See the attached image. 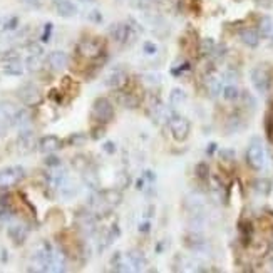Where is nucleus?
Returning <instances> with one entry per match:
<instances>
[{
	"mask_svg": "<svg viewBox=\"0 0 273 273\" xmlns=\"http://www.w3.org/2000/svg\"><path fill=\"white\" fill-rule=\"evenodd\" d=\"M251 237H253V226L251 223H245L241 221L240 223V238L243 241L245 245H248L251 241Z\"/></svg>",
	"mask_w": 273,
	"mask_h": 273,
	"instance_id": "nucleus-30",
	"label": "nucleus"
},
{
	"mask_svg": "<svg viewBox=\"0 0 273 273\" xmlns=\"http://www.w3.org/2000/svg\"><path fill=\"white\" fill-rule=\"evenodd\" d=\"M246 163L251 170L260 171L263 170V166L266 163V154H265V148L262 144V141L258 138L251 139L250 146L246 150Z\"/></svg>",
	"mask_w": 273,
	"mask_h": 273,
	"instance_id": "nucleus-3",
	"label": "nucleus"
},
{
	"mask_svg": "<svg viewBox=\"0 0 273 273\" xmlns=\"http://www.w3.org/2000/svg\"><path fill=\"white\" fill-rule=\"evenodd\" d=\"M26 66L30 72H37L42 69V55H37V54H30L27 60H26Z\"/></svg>",
	"mask_w": 273,
	"mask_h": 273,
	"instance_id": "nucleus-31",
	"label": "nucleus"
},
{
	"mask_svg": "<svg viewBox=\"0 0 273 273\" xmlns=\"http://www.w3.org/2000/svg\"><path fill=\"white\" fill-rule=\"evenodd\" d=\"M102 150L106 151L108 154H114V153H116V144H114L113 141H106V142L102 144Z\"/></svg>",
	"mask_w": 273,
	"mask_h": 273,
	"instance_id": "nucleus-45",
	"label": "nucleus"
},
{
	"mask_svg": "<svg viewBox=\"0 0 273 273\" xmlns=\"http://www.w3.org/2000/svg\"><path fill=\"white\" fill-rule=\"evenodd\" d=\"M151 229V223L150 221H142L141 225H139V232L141 233H148Z\"/></svg>",
	"mask_w": 273,
	"mask_h": 273,
	"instance_id": "nucleus-48",
	"label": "nucleus"
},
{
	"mask_svg": "<svg viewBox=\"0 0 273 273\" xmlns=\"http://www.w3.org/2000/svg\"><path fill=\"white\" fill-rule=\"evenodd\" d=\"M209 190H212V195L215 198L223 201V198H225V186L216 176H209Z\"/></svg>",
	"mask_w": 273,
	"mask_h": 273,
	"instance_id": "nucleus-27",
	"label": "nucleus"
},
{
	"mask_svg": "<svg viewBox=\"0 0 273 273\" xmlns=\"http://www.w3.org/2000/svg\"><path fill=\"white\" fill-rule=\"evenodd\" d=\"M80 2H94V0H80Z\"/></svg>",
	"mask_w": 273,
	"mask_h": 273,
	"instance_id": "nucleus-54",
	"label": "nucleus"
},
{
	"mask_svg": "<svg viewBox=\"0 0 273 273\" xmlns=\"http://www.w3.org/2000/svg\"><path fill=\"white\" fill-rule=\"evenodd\" d=\"M148 114H150L153 122L156 124H163L166 121H170V117L173 116L171 109H167V106L159 97H151L150 106H148Z\"/></svg>",
	"mask_w": 273,
	"mask_h": 273,
	"instance_id": "nucleus-8",
	"label": "nucleus"
},
{
	"mask_svg": "<svg viewBox=\"0 0 273 273\" xmlns=\"http://www.w3.org/2000/svg\"><path fill=\"white\" fill-rule=\"evenodd\" d=\"M144 178H146L150 183H154V181H156V175H154V173H153V171H150V170L144 171Z\"/></svg>",
	"mask_w": 273,
	"mask_h": 273,
	"instance_id": "nucleus-49",
	"label": "nucleus"
},
{
	"mask_svg": "<svg viewBox=\"0 0 273 273\" xmlns=\"http://www.w3.org/2000/svg\"><path fill=\"white\" fill-rule=\"evenodd\" d=\"M142 82L150 84V86H159L161 82H163V76L161 74H156V72H146L141 76Z\"/></svg>",
	"mask_w": 273,
	"mask_h": 273,
	"instance_id": "nucleus-36",
	"label": "nucleus"
},
{
	"mask_svg": "<svg viewBox=\"0 0 273 273\" xmlns=\"http://www.w3.org/2000/svg\"><path fill=\"white\" fill-rule=\"evenodd\" d=\"M126 260H128V263L131 265L133 271H142V270H146V266H148V258L144 255V251L138 250V248L129 250L126 253Z\"/></svg>",
	"mask_w": 273,
	"mask_h": 273,
	"instance_id": "nucleus-14",
	"label": "nucleus"
},
{
	"mask_svg": "<svg viewBox=\"0 0 273 273\" xmlns=\"http://www.w3.org/2000/svg\"><path fill=\"white\" fill-rule=\"evenodd\" d=\"M55 12L62 18H71L77 14V7L71 0H55Z\"/></svg>",
	"mask_w": 273,
	"mask_h": 273,
	"instance_id": "nucleus-21",
	"label": "nucleus"
},
{
	"mask_svg": "<svg viewBox=\"0 0 273 273\" xmlns=\"http://www.w3.org/2000/svg\"><path fill=\"white\" fill-rule=\"evenodd\" d=\"M215 150H216V144H215V142H212V144L208 146L206 153H208V154H213V151H215Z\"/></svg>",
	"mask_w": 273,
	"mask_h": 273,
	"instance_id": "nucleus-52",
	"label": "nucleus"
},
{
	"mask_svg": "<svg viewBox=\"0 0 273 273\" xmlns=\"http://www.w3.org/2000/svg\"><path fill=\"white\" fill-rule=\"evenodd\" d=\"M2 72L5 76L18 77L24 74V66L18 59H7V60H4V64H2Z\"/></svg>",
	"mask_w": 273,
	"mask_h": 273,
	"instance_id": "nucleus-22",
	"label": "nucleus"
},
{
	"mask_svg": "<svg viewBox=\"0 0 273 273\" xmlns=\"http://www.w3.org/2000/svg\"><path fill=\"white\" fill-rule=\"evenodd\" d=\"M204 88H206L208 94L212 97H216L221 94V89H223V77L218 76L216 72H209L206 74V77H204Z\"/></svg>",
	"mask_w": 273,
	"mask_h": 273,
	"instance_id": "nucleus-17",
	"label": "nucleus"
},
{
	"mask_svg": "<svg viewBox=\"0 0 273 273\" xmlns=\"http://www.w3.org/2000/svg\"><path fill=\"white\" fill-rule=\"evenodd\" d=\"M250 79H251L253 88H255L260 92V94H266V92L270 91L271 79H270V72H268V69H266V67L257 66L255 69L251 71Z\"/></svg>",
	"mask_w": 273,
	"mask_h": 273,
	"instance_id": "nucleus-10",
	"label": "nucleus"
},
{
	"mask_svg": "<svg viewBox=\"0 0 273 273\" xmlns=\"http://www.w3.org/2000/svg\"><path fill=\"white\" fill-rule=\"evenodd\" d=\"M26 176V170L22 166H9L0 170V188H10L20 183Z\"/></svg>",
	"mask_w": 273,
	"mask_h": 273,
	"instance_id": "nucleus-9",
	"label": "nucleus"
},
{
	"mask_svg": "<svg viewBox=\"0 0 273 273\" xmlns=\"http://www.w3.org/2000/svg\"><path fill=\"white\" fill-rule=\"evenodd\" d=\"M142 52H144L146 55L158 54V46L153 44V42H144V44H142Z\"/></svg>",
	"mask_w": 273,
	"mask_h": 273,
	"instance_id": "nucleus-40",
	"label": "nucleus"
},
{
	"mask_svg": "<svg viewBox=\"0 0 273 273\" xmlns=\"http://www.w3.org/2000/svg\"><path fill=\"white\" fill-rule=\"evenodd\" d=\"M186 71H190V64H188V62L181 64V67H178V69H171V74H173V76H179V74L186 72Z\"/></svg>",
	"mask_w": 273,
	"mask_h": 273,
	"instance_id": "nucleus-46",
	"label": "nucleus"
},
{
	"mask_svg": "<svg viewBox=\"0 0 273 273\" xmlns=\"http://www.w3.org/2000/svg\"><path fill=\"white\" fill-rule=\"evenodd\" d=\"M126 82H128V74L122 67H114L104 77V84L111 89H121Z\"/></svg>",
	"mask_w": 273,
	"mask_h": 273,
	"instance_id": "nucleus-11",
	"label": "nucleus"
},
{
	"mask_svg": "<svg viewBox=\"0 0 273 273\" xmlns=\"http://www.w3.org/2000/svg\"><path fill=\"white\" fill-rule=\"evenodd\" d=\"M97 195H99V198H101V201L106 204L109 209L114 208V206H119V204L122 203V193L116 188L97 191Z\"/></svg>",
	"mask_w": 273,
	"mask_h": 273,
	"instance_id": "nucleus-15",
	"label": "nucleus"
},
{
	"mask_svg": "<svg viewBox=\"0 0 273 273\" xmlns=\"http://www.w3.org/2000/svg\"><path fill=\"white\" fill-rule=\"evenodd\" d=\"M82 175H84V181H86V184L89 186V188H92V190L99 188V178H97L94 170H91V167H89V170H86Z\"/></svg>",
	"mask_w": 273,
	"mask_h": 273,
	"instance_id": "nucleus-32",
	"label": "nucleus"
},
{
	"mask_svg": "<svg viewBox=\"0 0 273 273\" xmlns=\"http://www.w3.org/2000/svg\"><path fill=\"white\" fill-rule=\"evenodd\" d=\"M30 122V114L29 111L26 109H18L17 114H15V119H14V126L20 128V129H26V126H29Z\"/></svg>",
	"mask_w": 273,
	"mask_h": 273,
	"instance_id": "nucleus-29",
	"label": "nucleus"
},
{
	"mask_svg": "<svg viewBox=\"0 0 273 273\" xmlns=\"http://www.w3.org/2000/svg\"><path fill=\"white\" fill-rule=\"evenodd\" d=\"M24 2L29 4V5H37V4L40 2V0H24Z\"/></svg>",
	"mask_w": 273,
	"mask_h": 273,
	"instance_id": "nucleus-53",
	"label": "nucleus"
},
{
	"mask_svg": "<svg viewBox=\"0 0 273 273\" xmlns=\"http://www.w3.org/2000/svg\"><path fill=\"white\" fill-rule=\"evenodd\" d=\"M119 102L121 106L128 108V109H134L138 108V99H136V96L133 94V92H121L119 94Z\"/></svg>",
	"mask_w": 273,
	"mask_h": 273,
	"instance_id": "nucleus-28",
	"label": "nucleus"
},
{
	"mask_svg": "<svg viewBox=\"0 0 273 273\" xmlns=\"http://www.w3.org/2000/svg\"><path fill=\"white\" fill-rule=\"evenodd\" d=\"M196 176L200 179H209V167L204 164V163H200L196 166Z\"/></svg>",
	"mask_w": 273,
	"mask_h": 273,
	"instance_id": "nucleus-39",
	"label": "nucleus"
},
{
	"mask_svg": "<svg viewBox=\"0 0 273 273\" xmlns=\"http://www.w3.org/2000/svg\"><path fill=\"white\" fill-rule=\"evenodd\" d=\"M167 122H170V131H171L173 138H175V141L183 142V141L188 139V136L191 133V124H190L188 119H186V117L173 114Z\"/></svg>",
	"mask_w": 273,
	"mask_h": 273,
	"instance_id": "nucleus-6",
	"label": "nucleus"
},
{
	"mask_svg": "<svg viewBox=\"0 0 273 273\" xmlns=\"http://www.w3.org/2000/svg\"><path fill=\"white\" fill-rule=\"evenodd\" d=\"M91 114L99 124L111 122L114 119V106H113V102H111L108 97H97L96 101L92 102Z\"/></svg>",
	"mask_w": 273,
	"mask_h": 273,
	"instance_id": "nucleus-4",
	"label": "nucleus"
},
{
	"mask_svg": "<svg viewBox=\"0 0 273 273\" xmlns=\"http://www.w3.org/2000/svg\"><path fill=\"white\" fill-rule=\"evenodd\" d=\"M7 235H9V238L14 241L15 245H22L24 241L27 240L29 229H27L26 225H20V223H17V225H10L9 226Z\"/></svg>",
	"mask_w": 273,
	"mask_h": 273,
	"instance_id": "nucleus-19",
	"label": "nucleus"
},
{
	"mask_svg": "<svg viewBox=\"0 0 273 273\" xmlns=\"http://www.w3.org/2000/svg\"><path fill=\"white\" fill-rule=\"evenodd\" d=\"M17 96L18 99L22 101V104H26V106L29 108H35V106H40V102H42V92L40 89L37 88V86L34 84H24L18 88L17 91Z\"/></svg>",
	"mask_w": 273,
	"mask_h": 273,
	"instance_id": "nucleus-7",
	"label": "nucleus"
},
{
	"mask_svg": "<svg viewBox=\"0 0 273 273\" xmlns=\"http://www.w3.org/2000/svg\"><path fill=\"white\" fill-rule=\"evenodd\" d=\"M240 39L243 42L245 46L248 47H257L260 44V34L257 32L255 29H243L240 30Z\"/></svg>",
	"mask_w": 273,
	"mask_h": 273,
	"instance_id": "nucleus-23",
	"label": "nucleus"
},
{
	"mask_svg": "<svg viewBox=\"0 0 273 273\" xmlns=\"http://www.w3.org/2000/svg\"><path fill=\"white\" fill-rule=\"evenodd\" d=\"M27 49H29V52H30V54H37V55H42V52H44L39 44H30Z\"/></svg>",
	"mask_w": 273,
	"mask_h": 273,
	"instance_id": "nucleus-47",
	"label": "nucleus"
},
{
	"mask_svg": "<svg viewBox=\"0 0 273 273\" xmlns=\"http://www.w3.org/2000/svg\"><path fill=\"white\" fill-rule=\"evenodd\" d=\"M136 188H138L139 191L146 188V178H139L138 181H136Z\"/></svg>",
	"mask_w": 273,
	"mask_h": 273,
	"instance_id": "nucleus-50",
	"label": "nucleus"
},
{
	"mask_svg": "<svg viewBox=\"0 0 273 273\" xmlns=\"http://www.w3.org/2000/svg\"><path fill=\"white\" fill-rule=\"evenodd\" d=\"M72 166H74V170L84 173L86 170H89V159L82 156V154H77V156L72 158Z\"/></svg>",
	"mask_w": 273,
	"mask_h": 273,
	"instance_id": "nucleus-33",
	"label": "nucleus"
},
{
	"mask_svg": "<svg viewBox=\"0 0 273 273\" xmlns=\"http://www.w3.org/2000/svg\"><path fill=\"white\" fill-rule=\"evenodd\" d=\"M92 139H99V138H102L104 136V124H99L97 128L92 129Z\"/></svg>",
	"mask_w": 273,
	"mask_h": 273,
	"instance_id": "nucleus-43",
	"label": "nucleus"
},
{
	"mask_svg": "<svg viewBox=\"0 0 273 273\" xmlns=\"http://www.w3.org/2000/svg\"><path fill=\"white\" fill-rule=\"evenodd\" d=\"M44 163L49 167H57V166H60V159L57 156H54V154H49V156L44 159Z\"/></svg>",
	"mask_w": 273,
	"mask_h": 273,
	"instance_id": "nucleus-42",
	"label": "nucleus"
},
{
	"mask_svg": "<svg viewBox=\"0 0 273 273\" xmlns=\"http://www.w3.org/2000/svg\"><path fill=\"white\" fill-rule=\"evenodd\" d=\"M39 144V142L35 141V136L32 131H29V129H22L20 134H18L17 138V148H18V153L22 154H27V153H32L35 150V146Z\"/></svg>",
	"mask_w": 273,
	"mask_h": 273,
	"instance_id": "nucleus-13",
	"label": "nucleus"
},
{
	"mask_svg": "<svg viewBox=\"0 0 273 273\" xmlns=\"http://www.w3.org/2000/svg\"><path fill=\"white\" fill-rule=\"evenodd\" d=\"M47 64L51 66L52 71H64L69 66V55L64 51H52L47 55Z\"/></svg>",
	"mask_w": 273,
	"mask_h": 273,
	"instance_id": "nucleus-16",
	"label": "nucleus"
},
{
	"mask_svg": "<svg viewBox=\"0 0 273 273\" xmlns=\"http://www.w3.org/2000/svg\"><path fill=\"white\" fill-rule=\"evenodd\" d=\"M54 251L55 250L52 248V245L46 240H42L37 243V246L34 248V253H32L34 263L37 266L35 271H49L52 258H54Z\"/></svg>",
	"mask_w": 273,
	"mask_h": 273,
	"instance_id": "nucleus-2",
	"label": "nucleus"
},
{
	"mask_svg": "<svg viewBox=\"0 0 273 273\" xmlns=\"http://www.w3.org/2000/svg\"><path fill=\"white\" fill-rule=\"evenodd\" d=\"M220 158H221V161H233L235 159V153L232 150H223L220 153Z\"/></svg>",
	"mask_w": 273,
	"mask_h": 273,
	"instance_id": "nucleus-44",
	"label": "nucleus"
},
{
	"mask_svg": "<svg viewBox=\"0 0 273 273\" xmlns=\"http://www.w3.org/2000/svg\"><path fill=\"white\" fill-rule=\"evenodd\" d=\"M216 51V44L213 39H203L201 40V54H213Z\"/></svg>",
	"mask_w": 273,
	"mask_h": 273,
	"instance_id": "nucleus-38",
	"label": "nucleus"
},
{
	"mask_svg": "<svg viewBox=\"0 0 273 273\" xmlns=\"http://www.w3.org/2000/svg\"><path fill=\"white\" fill-rule=\"evenodd\" d=\"M255 190L258 191L260 195H268L270 191H271V181L270 179H266V178H260L255 181Z\"/></svg>",
	"mask_w": 273,
	"mask_h": 273,
	"instance_id": "nucleus-35",
	"label": "nucleus"
},
{
	"mask_svg": "<svg viewBox=\"0 0 273 273\" xmlns=\"http://www.w3.org/2000/svg\"><path fill=\"white\" fill-rule=\"evenodd\" d=\"M86 139H88V136H86L84 133H72L64 142L67 146H82Z\"/></svg>",
	"mask_w": 273,
	"mask_h": 273,
	"instance_id": "nucleus-34",
	"label": "nucleus"
},
{
	"mask_svg": "<svg viewBox=\"0 0 273 273\" xmlns=\"http://www.w3.org/2000/svg\"><path fill=\"white\" fill-rule=\"evenodd\" d=\"M184 204H186V208H188L191 213H201L204 200H203V196L200 193H191V195L186 196Z\"/></svg>",
	"mask_w": 273,
	"mask_h": 273,
	"instance_id": "nucleus-24",
	"label": "nucleus"
},
{
	"mask_svg": "<svg viewBox=\"0 0 273 273\" xmlns=\"http://www.w3.org/2000/svg\"><path fill=\"white\" fill-rule=\"evenodd\" d=\"M18 108H15L12 102H0V122L7 124V126H14V119Z\"/></svg>",
	"mask_w": 273,
	"mask_h": 273,
	"instance_id": "nucleus-20",
	"label": "nucleus"
},
{
	"mask_svg": "<svg viewBox=\"0 0 273 273\" xmlns=\"http://www.w3.org/2000/svg\"><path fill=\"white\" fill-rule=\"evenodd\" d=\"M62 144H64V141H60L57 136L54 134H49V136H44L40 141H39V151L44 153V154H52L57 150H60Z\"/></svg>",
	"mask_w": 273,
	"mask_h": 273,
	"instance_id": "nucleus-18",
	"label": "nucleus"
},
{
	"mask_svg": "<svg viewBox=\"0 0 273 273\" xmlns=\"http://www.w3.org/2000/svg\"><path fill=\"white\" fill-rule=\"evenodd\" d=\"M138 24H134L133 20L116 22L109 27V37L119 46H133L138 39Z\"/></svg>",
	"mask_w": 273,
	"mask_h": 273,
	"instance_id": "nucleus-1",
	"label": "nucleus"
},
{
	"mask_svg": "<svg viewBox=\"0 0 273 273\" xmlns=\"http://www.w3.org/2000/svg\"><path fill=\"white\" fill-rule=\"evenodd\" d=\"M258 29H260V34H262V35H270L273 32V20L270 17H266V15L262 17V18H260Z\"/></svg>",
	"mask_w": 273,
	"mask_h": 273,
	"instance_id": "nucleus-37",
	"label": "nucleus"
},
{
	"mask_svg": "<svg viewBox=\"0 0 273 273\" xmlns=\"http://www.w3.org/2000/svg\"><path fill=\"white\" fill-rule=\"evenodd\" d=\"M52 24L51 22H47L46 24V27H44V32H42V35H40V40L42 42H49L51 40V35H52Z\"/></svg>",
	"mask_w": 273,
	"mask_h": 273,
	"instance_id": "nucleus-41",
	"label": "nucleus"
},
{
	"mask_svg": "<svg viewBox=\"0 0 273 273\" xmlns=\"http://www.w3.org/2000/svg\"><path fill=\"white\" fill-rule=\"evenodd\" d=\"M221 96L225 101L228 102H233V101H237V99L240 97V89L237 88V84H233V82H228L223 86V89H221Z\"/></svg>",
	"mask_w": 273,
	"mask_h": 273,
	"instance_id": "nucleus-25",
	"label": "nucleus"
},
{
	"mask_svg": "<svg viewBox=\"0 0 273 273\" xmlns=\"http://www.w3.org/2000/svg\"><path fill=\"white\" fill-rule=\"evenodd\" d=\"M104 51V44L97 37H88L77 44V54L84 59H97Z\"/></svg>",
	"mask_w": 273,
	"mask_h": 273,
	"instance_id": "nucleus-5",
	"label": "nucleus"
},
{
	"mask_svg": "<svg viewBox=\"0 0 273 273\" xmlns=\"http://www.w3.org/2000/svg\"><path fill=\"white\" fill-rule=\"evenodd\" d=\"M91 18H92V20H96V22H101V14H99L97 10H92L91 12Z\"/></svg>",
	"mask_w": 273,
	"mask_h": 273,
	"instance_id": "nucleus-51",
	"label": "nucleus"
},
{
	"mask_svg": "<svg viewBox=\"0 0 273 273\" xmlns=\"http://www.w3.org/2000/svg\"><path fill=\"white\" fill-rule=\"evenodd\" d=\"M186 99H188V96L181 88H175L170 92V104L173 108H181L186 102Z\"/></svg>",
	"mask_w": 273,
	"mask_h": 273,
	"instance_id": "nucleus-26",
	"label": "nucleus"
},
{
	"mask_svg": "<svg viewBox=\"0 0 273 273\" xmlns=\"http://www.w3.org/2000/svg\"><path fill=\"white\" fill-rule=\"evenodd\" d=\"M76 223L79 229H82L86 235H92L96 232V213L94 212H79L76 215Z\"/></svg>",
	"mask_w": 273,
	"mask_h": 273,
	"instance_id": "nucleus-12",
	"label": "nucleus"
}]
</instances>
